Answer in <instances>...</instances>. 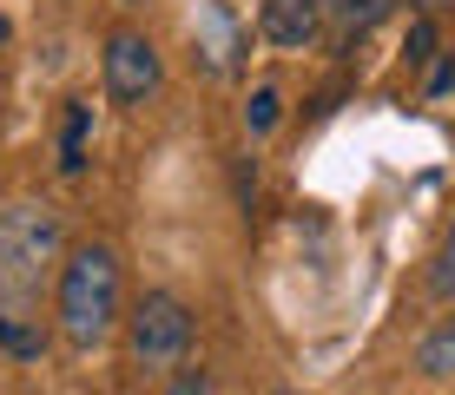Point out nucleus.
<instances>
[{
    "label": "nucleus",
    "instance_id": "obj_1",
    "mask_svg": "<svg viewBox=\"0 0 455 395\" xmlns=\"http://www.w3.org/2000/svg\"><path fill=\"white\" fill-rule=\"evenodd\" d=\"M60 250H67V231L53 204L13 198L0 211V304L20 310L27 296H40V283L60 271Z\"/></svg>",
    "mask_w": 455,
    "mask_h": 395
},
{
    "label": "nucleus",
    "instance_id": "obj_2",
    "mask_svg": "<svg viewBox=\"0 0 455 395\" xmlns=\"http://www.w3.org/2000/svg\"><path fill=\"white\" fill-rule=\"evenodd\" d=\"M119 257L106 244H80L60 264V329H67L73 350H100L119 323Z\"/></svg>",
    "mask_w": 455,
    "mask_h": 395
},
{
    "label": "nucleus",
    "instance_id": "obj_3",
    "mask_svg": "<svg viewBox=\"0 0 455 395\" xmlns=\"http://www.w3.org/2000/svg\"><path fill=\"white\" fill-rule=\"evenodd\" d=\"M125 350L146 375H172L185 356H192V310L172 290H146L125 316Z\"/></svg>",
    "mask_w": 455,
    "mask_h": 395
},
{
    "label": "nucleus",
    "instance_id": "obj_4",
    "mask_svg": "<svg viewBox=\"0 0 455 395\" xmlns=\"http://www.w3.org/2000/svg\"><path fill=\"white\" fill-rule=\"evenodd\" d=\"M100 73H106V99L113 106H146L165 79V59L139 27H119L106 34V53H100Z\"/></svg>",
    "mask_w": 455,
    "mask_h": 395
},
{
    "label": "nucleus",
    "instance_id": "obj_5",
    "mask_svg": "<svg viewBox=\"0 0 455 395\" xmlns=\"http://www.w3.org/2000/svg\"><path fill=\"white\" fill-rule=\"evenodd\" d=\"M258 34L271 46H310L323 34V0H264Z\"/></svg>",
    "mask_w": 455,
    "mask_h": 395
},
{
    "label": "nucleus",
    "instance_id": "obj_6",
    "mask_svg": "<svg viewBox=\"0 0 455 395\" xmlns=\"http://www.w3.org/2000/svg\"><path fill=\"white\" fill-rule=\"evenodd\" d=\"M86 132H92V106L67 99V119H60V171H67V178L86 171Z\"/></svg>",
    "mask_w": 455,
    "mask_h": 395
},
{
    "label": "nucleus",
    "instance_id": "obj_7",
    "mask_svg": "<svg viewBox=\"0 0 455 395\" xmlns=\"http://www.w3.org/2000/svg\"><path fill=\"white\" fill-rule=\"evenodd\" d=\"M389 7H396V0H323V20H337V40L350 46V40H363Z\"/></svg>",
    "mask_w": 455,
    "mask_h": 395
},
{
    "label": "nucleus",
    "instance_id": "obj_8",
    "mask_svg": "<svg viewBox=\"0 0 455 395\" xmlns=\"http://www.w3.org/2000/svg\"><path fill=\"white\" fill-rule=\"evenodd\" d=\"M416 369L429 375V383H449L455 375V316H443V323L416 343Z\"/></svg>",
    "mask_w": 455,
    "mask_h": 395
},
{
    "label": "nucleus",
    "instance_id": "obj_9",
    "mask_svg": "<svg viewBox=\"0 0 455 395\" xmlns=\"http://www.w3.org/2000/svg\"><path fill=\"white\" fill-rule=\"evenodd\" d=\"M0 350L20 356V362H40V356H46V329L27 323L20 310H7V316H0Z\"/></svg>",
    "mask_w": 455,
    "mask_h": 395
},
{
    "label": "nucleus",
    "instance_id": "obj_10",
    "mask_svg": "<svg viewBox=\"0 0 455 395\" xmlns=\"http://www.w3.org/2000/svg\"><path fill=\"white\" fill-rule=\"evenodd\" d=\"M277 119H284V92H277L271 79H258V86H251V99H244V132L264 138V132H277Z\"/></svg>",
    "mask_w": 455,
    "mask_h": 395
},
{
    "label": "nucleus",
    "instance_id": "obj_11",
    "mask_svg": "<svg viewBox=\"0 0 455 395\" xmlns=\"http://www.w3.org/2000/svg\"><path fill=\"white\" fill-rule=\"evenodd\" d=\"M429 296H455V217H449V231H443V244H435V257H429Z\"/></svg>",
    "mask_w": 455,
    "mask_h": 395
},
{
    "label": "nucleus",
    "instance_id": "obj_12",
    "mask_svg": "<svg viewBox=\"0 0 455 395\" xmlns=\"http://www.w3.org/2000/svg\"><path fill=\"white\" fill-rule=\"evenodd\" d=\"M205 67L212 73L231 67V20H225V7H205Z\"/></svg>",
    "mask_w": 455,
    "mask_h": 395
},
{
    "label": "nucleus",
    "instance_id": "obj_13",
    "mask_svg": "<svg viewBox=\"0 0 455 395\" xmlns=\"http://www.w3.org/2000/svg\"><path fill=\"white\" fill-rule=\"evenodd\" d=\"M165 395H218V383H212V369H185V362H179Z\"/></svg>",
    "mask_w": 455,
    "mask_h": 395
},
{
    "label": "nucleus",
    "instance_id": "obj_14",
    "mask_svg": "<svg viewBox=\"0 0 455 395\" xmlns=\"http://www.w3.org/2000/svg\"><path fill=\"white\" fill-rule=\"evenodd\" d=\"M403 53H410V67H422V59L435 53V20H429V13H422V20L410 27V40H403Z\"/></svg>",
    "mask_w": 455,
    "mask_h": 395
},
{
    "label": "nucleus",
    "instance_id": "obj_15",
    "mask_svg": "<svg viewBox=\"0 0 455 395\" xmlns=\"http://www.w3.org/2000/svg\"><path fill=\"white\" fill-rule=\"evenodd\" d=\"M429 92H455V59H443V67L429 73Z\"/></svg>",
    "mask_w": 455,
    "mask_h": 395
},
{
    "label": "nucleus",
    "instance_id": "obj_16",
    "mask_svg": "<svg viewBox=\"0 0 455 395\" xmlns=\"http://www.w3.org/2000/svg\"><path fill=\"white\" fill-rule=\"evenodd\" d=\"M271 395H297V389H271Z\"/></svg>",
    "mask_w": 455,
    "mask_h": 395
},
{
    "label": "nucleus",
    "instance_id": "obj_17",
    "mask_svg": "<svg viewBox=\"0 0 455 395\" xmlns=\"http://www.w3.org/2000/svg\"><path fill=\"white\" fill-rule=\"evenodd\" d=\"M125 7H139V0H125Z\"/></svg>",
    "mask_w": 455,
    "mask_h": 395
},
{
    "label": "nucleus",
    "instance_id": "obj_18",
    "mask_svg": "<svg viewBox=\"0 0 455 395\" xmlns=\"http://www.w3.org/2000/svg\"><path fill=\"white\" fill-rule=\"evenodd\" d=\"M435 7H443V0H435Z\"/></svg>",
    "mask_w": 455,
    "mask_h": 395
}]
</instances>
